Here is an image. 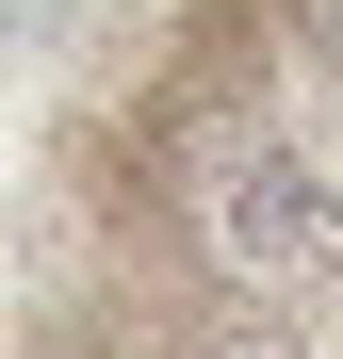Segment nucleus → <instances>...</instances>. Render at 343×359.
<instances>
[{
    "mask_svg": "<svg viewBox=\"0 0 343 359\" xmlns=\"http://www.w3.org/2000/svg\"><path fill=\"white\" fill-rule=\"evenodd\" d=\"M213 245H229V278L311 294V278H343V196H327L295 147H229L213 163Z\"/></svg>",
    "mask_w": 343,
    "mask_h": 359,
    "instance_id": "obj_1",
    "label": "nucleus"
},
{
    "mask_svg": "<svg viewBox=\"0 0 343 359\" xmlns=\"http://www.w3.org/2000/svg\"><path fill=\"white\" fill-rule=\"evenodd\" d=\"M295 49H343V0H295Z\"/></svg>",
    "mask_w": 343,
    "mask_h": 359,
    "instance_id": "obj_2",
    "label": "nucleus"
}]
</instances>
